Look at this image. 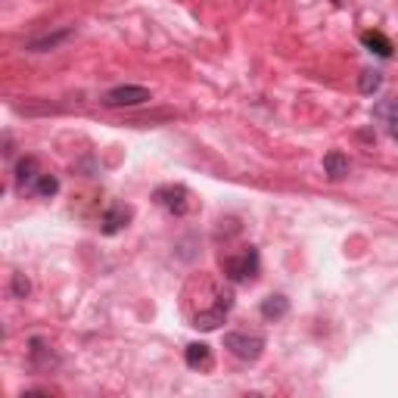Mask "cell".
Wrapping results in <instances>:
<instances>
[{
  "instance_id": "cell-1",
  "label": "cell",
  "mask_w": 398,
  "mask_h": 398,
  "mask_svg": "<svg viewBox=\"0 0 398 398\" xmlns=\"http://www.w3.org/2000/svg\"><path fill=\"white\" fill-rule=\"evenodd\" d=\"M258 267H262V262H258V249H252V246H243L240 252L221 258V271L230 284H249V280H256Z\"/></svg>"
},
{
  "instance_id": "cell-2",
  "label": "cell",
  "mask_w": 398,
  "mask_h": 398,
  "mask_svg": "<svg viewBox=\"0 0 398 398\" xmlns=\"http://www.w3.org/2000/svg\"><path fill=\"white\" fill-rule=\"evenodd\" d=\"M224 349L240 361H258L265 352V336H258V333H243V330L224 333Z\"/></svg>"
},
{
  "instance_id": "cell-3",
  "label": "cell",
  "mask_w": 398,
  "mask_h": 398,
  "mask_svg": "<svg viewBox=\"0 0 398 398\" xmlns=\"http://www.w3.org/2000/svg\"><path fill=\"white\" fill-rule=\"evenodd\" d=\"M153 199L165 208V212L175 215V218H184V215L193 208V193L187 190L184 184H165V187H159V190L153 193Z\"/></svg>"
},
{
  "instance_id": "cell-4",
  "label": "cell",
  "mask_w": 398,
  "mask_h": 398,
  "mask_svg": "<svg viewBox=\"0 0 398 398\" xmlns=\"http://www.w3.org/2000/svg\"><path fill=\"white\" fill-rule=\"evenodd\" d=\"M147 100H153V93H150V88H140V84H121V88H112L103 93V106H110V110L140 106V103H147Z\"/></svg>"
},
{
  "instance_id": "cell-5",
  "label": "cell",
  "mask_w": 398,
  "mask_h": 398,
  "mask_svg": "<svg viewBox=\"0 0 398 398\" xmlns=\"http://www.w3.org/2000/svg\"><path fill=\"white\" fill-rule=\"evenodd\" d=\"M134 218V208L131 206H112L110 212L103 215V234L106 237H112V234H119V230H125L128 227V221Z\"/></svg>"
},
{
  "instance_id": "cell-6",
  "label": "cell",
  "mask_w": 398,
  "mask_h": 398,
  "mask_svg": "<svg viewBox=\"0 0 398 398\" xmlns=\"http://www.w3.org/2000/svg\"><path fill=\"white\" fill-rule=\"evenodd\" d=\"M184 361L187 367H193V371H212V349H208L206 343H190L184 352Z\"/></svg>"
},
{
  "instance_id": "cell-7",
  "label": "cell",
  "mask_w": 398,
  "mask_h": 398,
  "mask_svg": "<svg viewBox=\"0 0 398 398\" xmlns=\"http://www.w3.org/2000/svg\"><path fill=\"white\" fill-rule=\"evenodd\" d=\"M324 175H327L330 180H343L345 175H349V159L339 153V150L327 153L324 156Z\"/></svg>"
},
{
  "instance_id": "cell-8",
  "label": "cell",
  "mask_w": 398,
  "mask_h": 398,
  "mask_svg": "<svg viewBox=\"0 0 398 398\" xmlns=\"http://www.w3.org/2000/svg\"><path fill=\"white\" fill-rule=\"evenodd\" d=\"M69 38H72V28H62V32H53V34H44V38L28 41V50H32V53H47V50H56Z\"/></svg>"
},
{
  "instance_id": "cell-9",
  "label": "cell",
  "mask_w": 398,
  "mask_h": 398,
  "mask_svg": "<svg viewBox=\"0 0 398 398\" xmlns=\"http://www.w3.org/2000/svg\"><path fill=\"white\" fill-rule=\"evenodd\" d=\"M373 115L383 121V125H386V131L398 140V100H386V103H380L373 110Z\"/></svg>"
},
{
  "instance_id": "cell-10",
  "label": "cell",
  "mask_w": 398,
  "mask_h": 398,
  "mask_svg": "<svg viewBox=\"0 0 398 398\" xmlns=\"http://www.w3.org/2000/svg\"><path fill=\"white\" fill-rule=\"evenodd\" d=\"M38 159H32V156H25V159H19V165H16V184L22 187H34L38 184Z\"/></svg>"
},
{
  "instance_id": "cell-11",
  "label": "cell",
  "mask_w": 398,
  "mask_h": 398,
  "mask_svg": "<svg viewBox=\"0 0 398 398\" xmlns=\"http://www.w3.org/2000/svg\"><path fill=\"white\" fill-rule=\"evenodd\" d=\"M289 311V299L286 296H267L262 302V317L265 321H280V317H286Z\"/></svg>"
},
{
  "instance_id": "cell-12",
  "label": "cell",
  "mask_w": 398,
  "mask_h": 398,
  "mask_svg": "<svg viewBox=\"0 0 398 398\" xmlns=\"http://www.w3.org/2000/svg\"><path fill=\"white\" fill-rule=\"evenodd\" d=\"M361 44L376 56H392V41H389L386 34H380V32H364L361 34Z\"/></svg>"
},
{
  "instance_id": "cell-13",
  "label": "cell",
  "mask_w": 398,
  "mask_h": 398,
  "mask_svg": "<svg viewBox=\"0 0 398 398\" xmlns=\"http://www.w3.org/2000/svg\"><path fill=\"white\" fill-rule=\"evenodd\" d=\"M380 84H383V75H380L376 69L361 72V78H358V91H361V93H373V91H380Z\"/></svg>"
},
{
  "instance_id": "cell-14",
  "label": "cell",
  "mask_w": 398,
  "mask_h": 398,
  "mask_svg": "<svg viewBox=\"0 0 398 398\" xmlns=\"http://www.w3.org/2000/svg\"><path fill=\"white\" fill-rule=\"evenodd\" d=\"M32 361L34 364H41V367H50V364H56V358H53V352L47 349L41 339H32Z\"/></svg>"
},
{
  "instance_id": "cell-15",
  "label": "cell",
  "mask_w": 398,
  "mask_h": 398,
  "mask_svg": "<svg viewBox=\"0 0 398 398\" xmlns=\"http://www.w3.org/2000/svg\"><path fill=\"white\" fill-rule=\"evenodd\" d=\"M56 190H60V180H56L53 175H41L38 184H34V193H38V197H44V199L56 197Z\"/></svg>"
},
{
  "instance_id": "cell-16",
  "label": "cell",
  "mask_w": 398,
  "mask_h": 398,
  "mask_svg": "<svg viewBox=\"0 0 398 398\" xmlns=\"http://www.w3.org/2000/svg\"><path fill=\"white\" fill-rule=\"evenodd\" d=\"M28 289H32V284L25 280V274H13V296H16V299H25Z\"/></svg>"
}]
</instances>
